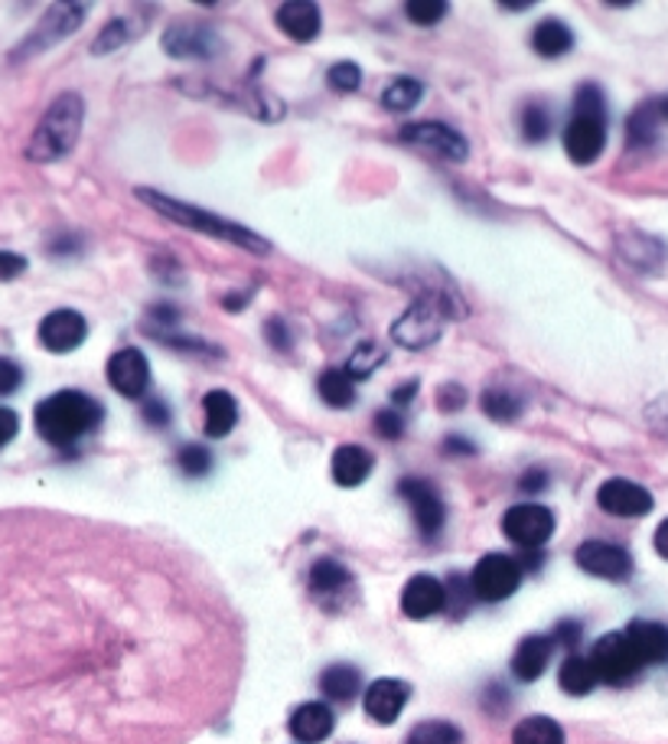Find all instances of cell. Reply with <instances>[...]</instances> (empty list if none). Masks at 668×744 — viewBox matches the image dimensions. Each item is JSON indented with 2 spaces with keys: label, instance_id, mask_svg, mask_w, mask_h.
<instances>
[{
  "label": "cell",
  "instance_id": "45",
  "mask_svg": "<svg viewBox=\"0 0 668 744\" xmlns=\"http://www.w3.org/2000/svg\"><path fill=\"white\" fill-rule=\"evenodd\" d=\"M438 405H441V412H460L466 405V389L456 386V382H450V386H444L438 392Z\"/></svg>",
  "mask_w": 668,
  "mask_h": 744
},
{
  "label": "cell",
  "instance_id": "54",
  "mask_svg": "<svg viewBox=\"0 0 668 744\" xmlns=\"http://www.w3.org/2000/svg\"><path fill=\"white\" fill-rule=\"evenodd\" d=\"M656 552H659L663 558H668V519L656 529Z\"/></svg>",
  "mask_w": 668,
  "mask_h": 744
},
{
  "label": "cell",
  "instance_id": "26",
  "mask_svg": "<svg viewBox=\"0 0 668 744\" xmlns=\"http://www.w3.org/2000/svg\"><path fill=\"white\" fill-rule=\"evenodd\" d=\"M362 689V676L356 666L349 663H336V666H326L323 676H320V693L333 702H349L356 699Z\"/></svg>",
  "mask_w": 668,
  "mask_h": 744
},
{
  "label": "cell",
  "instance_id": "44",
  "mask_svg": "<svg viewBox=\"0 0 668 744\" xmlns=\"http://www.w3.org/2000/svg\"><path fill=\"white\" fill-rule=\"evenodd\" d=\"M646 422H649V428H653L656 435L668 438V395L656 399V402L646 409Z\"/></svg>",
  "mask_w": 668,
  "mask_h": 744
},
{
  "label": "cell",
  "instance_id": "30",
  "mask_svg": "<svg viewBox=\"0 0 668 744\" xmlns=\"http://www.w3.org/2000/svg\"><path fill=\"white\" fill-rule=\"evenodd\" d=\"M558 683H561V689H564L568 696H587L600 680H597V670H594L591 660H584V657H568V660L561 663Z\"/></svg>",
  "mask_w": 668,
  "mask_h": 744
},
{
  "label": "cell",
  "instance_id": "14",
  "mask_svg": "<svg viewBox=\"0 0 668 744\" xmlns=\"http://www.w3.org/2000/svg\"><path fill=\"white\" fill-rule=\"evenodd\" d=\"M88 336V323L79 310H52L39 320V343L49 350V353H72L85 343Z\"/></svg>",
  "mask_w": 668,
  "mask_h": 744
},
{
  "label": "cell",
  "instance_id": "34",
  "mask_svg": "<svg viewBox=\"0 0 668 744\" xmlns=\"http://www.w3.org/2000/svg\"><path fill=\"white\" fill-rule=\"evenodd\" d=\"M421 95H425V85H421L418 79L402 75V79H395V82L382 92V105H385L389 111H411V108L421 102Z\"/></svg>",
  "mask_w": 668,
  "mask_h": 744
},
{
  "label": "cell",
  "instance_id": "13",
  "mask_svg": "<svg viewBox=\"0 0 668 744\" xmlns=\"http://www.w3.org/2000/svg\"><path fill=\"white\" fill-rule=\"evenodd\" d=\"M164 49L174 59H210L219 49V36L206 23L183 20V23H174L164 33Z\"/></svg>",
  "mask_w": 668,
  "mask_h": 744
},
{
  "label": "cell",
  "instance_id": "9",
  "mask_svg": "<svg viewBox=\"0 0 668 744\" xmlns=\"http://www.w3.org/2000/svg\"><path fill=\"white\" fill-rule=\"evenodd\" d=\"M402 141L405 144H415V147H425L444 161H466L469 154V144L466 138L450 128V125H441V121H415V125H405L402 128Z\"/></svg>",
  "mask_w": 668,
  "mask_h": 744
},
{
  "label": "cell",
  "instance_id": "47",
  "mask_svg": "<svg viewBox=\"0 0 668 744\" xmlns=\"http://www.w3.org/2000/svg\"><path fill=\"white\" fill-rule=\"evenodd\" d=\"M551 640H554V647H558V643H561V647H577V643H581V624H577V621H561V624L554 627Z\"/></svg>",
  "mask_w": 668,
  "mask_h": 744
},
{
  "label": "cell",
  "instance_id": "32",
  "mask_svg": "<svg viewBox=\"0 0 668 744\" xmlns=\"http://www.w3.org/2000/svg\"><path fill=\"white\" fill-rule=\"evenodd\" d=\"M512 744H564V729L548 716L522 719L512 732Z\"/></svg>",
  "mask_w": 668,
  "mask_h": 744
},
{
  "label": "cell",
  "instance_id": "35",
  "mask_svg": "<svg viewBox=\"0 0 668 744\" xmlns=\"http://www.w3.org/2000/svg\"><path fill=\"white\" fill-rule=\"evenodd\" d=\"M134 20H124V16H115V20H108L105 23V29L95 36V43H92V52L95 56H105V52H115V49H121L128 39H134L141 29H134L131 26Z\"/></svg>",
  "mask_w": 668,
  "mask_h": 744
},
{
  "label": "cell",
  "instance_id": "52",
  "mask_svg": "<svg viewBox=\"0 0 668 744\" xmlns=\"http://www.w3.org/2000/svg\"><path fill=\"white\" fill-rule=\"evenodd\" d=\"M267 333H271V343H274L277 350H287V346H290L287 327H281V320H271V323H267Z\"/></svg>",
  "mask_w": 668,
  "mask_h": 744
},
{
  "label": "cell",
  "instance_id": "12",
  "mask_svg": "<svg viewBox=\"0 0 668 744\" xmlns=\"http://www.w3.org/2000/svg\"><path fill=\"white\" fill-rule=\"evenodd\" d=\"M577 565L594 575V578H607V581H627L633 575V558L623 545L613 542H600L591 539L577 548Z\"/></svg>",
  "mask_w": 668,
  "mask_h": 744
},
{
  "label": "cell",
  "instance_id": "48",
  "mask_svg": "<svg viewBox=\"0 0 668 744\" xmlns=\"http://www.w3.org/2000/svg\"><path fill=\"white\" fill-rule=\"evenodd\" d=\"M144 422H147V425L164 428V425H170V409H167L160 399H151V402L144 405Z\"/></svg>",
  "mask_w": 668,
  "mask_h": 744
},
{
  "label": "cell",
  "instance_id": "11",
  "mask_svg": "<svg viewBox=\"0 0 668 744\" xmlns=\"http://www.w3.org/2000/svg\"><path fill=\"white\" fill-rule=\"evenodd\" d=\"M398 494H402V499L411 506L415 522H418V532H421L425 539H434V535L444 529L446 519L444 499H441V494H438L425 477H405V481L398 484Z\"/></svg>",
  "mask_w": 668,
  "mask_h": 744
},
{
  "label": "cell",
  "instance_id": "51",
  "mask_svg": "<svg viewBox=\"0 0 668 744\" xmlns=\"http://www.w3.org/2000/svg\"><path fill=\"white\" fill-rule=\"evenodd\" d=\"M444 454H476V445H469V438L450 435L444 441Z\"/></svg>",
  "mask_w": 668,
  "mask_h": 744
},
{
  "label": "cell",
  "instance_id": "8",
  "mask_svg": "<svg viewBox=\"0 0 668 744\" xmlns=\"http://www.w3.org/2000/svg\"><path fill=\"white\" fill-rule=\"evenodd\" d=\"M502 532L522 548V552H535L541 548L551 532H554V512L548 506H538V503H522V506H512L502 519Z\"/></svg>",
  "mask_w": 668,
  "mask_h": 744
},
{
  "label": "cell",
  "instance_id": "25",
  "mask_svg": "<svg viewBox=\"0 0 668 744\" xmlns=\"http://www.w3.org/2000/svg\"><path fill=\"white\" fill-rule=\"evenodd\" d=\"M353 588V575L336 562V558H320L310 568V591L326 601V598H339Z\"/></svg>",
  "mask_w": 668,
  "mask_h": 744
},
{
  "label": "cell",
  "instance_id": "17",
  "mask_svg": "<svg viewBox=\"0 0 668 744\" xmlns=\"http://www.w3.org/2000/svg\"><path fill=\"white\" fill-rule=\"evenodd\" d=\"M446 607V584L438 581L434 575H415L405 591H402V611L411 617V621H425V617H434Z\"/></svg>",
  "mask_w": 668,
  "mask_h": 744
},
{
  "label": "cell",
  "instance_id": "42",
  "mask_svg": "<svg viewBox=\"0 0 668 744\" xmlns=\"http://www.w3.org/2000/svg\"><path fill=\"white\" fill-rule=\"evenodd\" d=\"M375 435H382L385 441H398L405 435V418L395 409L375 412Z\"/></svg>",
  "mask_w": 668,
  "mask_h": 744
},
{
  "label": "cell",
  "instance_id": "40",
  "mask_svg": "<svg viewBox=\"0 0 668 744\" xmlns=\"http://www.w3.org/2000/svg\"><path fill=\"white\" fill-rule=\"evenodd\" d=\"M330 85L336 92H356L362 85V69L356 62H336L330 69Z\"/></svg>",
  "mask_w": 668,
  "mask_h": 744
},
{
  "label": "cell",
  "instance_id": "23",
  "mask_svg": "<svg viewBox=\"0 0 668 744\" xmlns=\"http://www.w3.org/2000/svg\"><path fill=\"white\" fill-rule=\"evenodd\" d=\"M333 732V712L323 702H307L290 716V735L303 744L326 742Z\"/></svg>",
  "mask_w": 668,
  "mask_h": 744
},
{
  "label": "cell",
  "instance_id": "28",
  "mask_svg": "<svg viewBox=\"0 0 668 744\" xmlns=\"http://www.w3.org/2000/svg\"><path fill=\"white\" fill-rule=\"evenodd\" d=\"M203 412H206V435L210 438H225L238 425V402L223 389L206 395Z\"/></svg>",
  "mask_w": 668,
  "mask_h": 744
},
{
  "label": "cell",
  "instance_id": "19",
  "mask_svg": "<svg viewBox=\"0 0 668 744\" xmlns=\"http://www.w3.org/2000/svg\"><path fill=\"white\" fill-rule=\"evenodd\" d=\"M668 121V98H653V102H643L630 121H627V141L633 151L640 147H653L659 141V131Z\"/></svg>",
  "mask_w": 668,
  "mask_h": 744
},
{
  "label": "cell",
  "instance_id": "18",
  "mask_svg": "<svg viewBox=\"0 0 668 744\" xmlns=\"http://www.w3.org/2000/svg\"><path fill=\"white\" fill-rule=\"evenodd\" d=\"M408 696H411L408 683H402V680H375V683L366 689V699H362V702H366V712H369L372 722L392 725V722H398V716L405 712Z\"/></svg>",
  "mask_w": 668,
  "mask_h": 744
},
{
  "label": "cell",
  "instance_id": "37",
  "mask_svg": "<svg viewBox=\"0 0 668 744\" xmlns=\"http://www.w3.org/2000/svg\"><path fill=\"white\" fill-rule=\"evenodd\" d=\"M463 742V735H460V729L456 725H450V722H421V725H415L411 729V735H408V744H460Z\"/></svg>",
  "mask_w": 668,
  "mask_h": 744
},
{
  "label": "cell",
  "instance_id": "39",
  "mask_svg": "<svg viewBox=\"0 0 668 744\" xmlns=\"http://www.w3.org/2000/svg\"><path fill=\"white\" fill-rule=\"evenodd\" d=\"M177 464H180V471H183L187 477H206V474L213 471V454H210L203 445H187V448L180 451Z\"/></svg>",
  "mask_w": 668,
  "mask_h": 744
},
{
  "label": "cell",
  "instance_id": "20",
  "mask_svg": "<svg viewBox=\"0 0 668 744\" xmlns=\"http://www.w3.org/2000/svg\"><path fill=\"white\" fill-rule=\"evenodd\" d=\"M551 653H554V640L551 637H541V634L525 637L518 643L515 657H512V676L522 680V683H535L548 670Z\"/></svg>",
  "mask_w": 668,
  "mask_h": 744
},
{
  "label": "cell",
  "instance_id": "27",
  "mask_svg": "<svg viewBox=\"0 0 668 744\" xmlns=\"http://www.w3.org/2000/svg\"><path fill=\"white\" fill-rule=\"evenodd\" d=\"M532 46H535V52L538 56H545V59H558V56H564L571 46H574V33L568 29V23H561V20H541L535 29H532Z\"/></svg>",
  "mask_w": 668,
  "mask_h": 744
},
{
  "label": "cell",
  "instance_id": "15",
  "mask_svg": "<svg viewBox=\"0 0 668 744\" xmlns=\"http://www.w3.org/2000/svg\"><path fill=\"white\" fill-rule=\"evenodd\" d=\"M108 382L118 395L124 399H141L151 386V366H147V356L134 346L128 350H118L111 359H108Z\"/></svg>",
  "mask_w": 668,
  "mask_h": 744
},
{
  "label": "cell",
  "instance_id": "1",
  "mask_svg": "<svg viewBox=\"0 0 668 744\" xmlns=\"http://www.w3.org/2000/svg\"><path fill=\"white\" fill-rule=\"evenodd\" d=\"M33 422H36V432H39V438L46 445H52V448H72L75 441H82L88 432L98 428L102 405L95 399L82 395V392L65 389V392H56V395L43 399L36 405Z\"/></svg>",
  "mask_w": 668,
  "mask_h": 744
},
{
  "label": "cell",
  "instance_id": "22",
  "mask_svg": "<svg viewBox=\"0 0 668 744\" xmlns=\"http://www.w3.org/2000/svg\"><path fill=\"white\" fill-rule=\"evenodd\" d=\"M320 23H323V20H320V7H317V3L290 0V3H284V7H277V26H281L290 39H297V43L317 39Z\"/></svg>",
  "mask_w": 668,
  "mask_h": 744
},
{
  "label": "cell",
  "instance_id": "53",
  "mask_svg": "<svg viewBox=\"0 0 668 744\" xmlns=\"http://www.w3.org/2000/svg\"><path fill=\"white\" fill-rule=\"evenodd\" d=\"M415 395H418V382H402V386L392 392V402H395V405H408Z\"/></svg>",
  "mask_w": 668,
  "mask_h": 744
},
{
  "label": "cell",
  "instance_id": "4",
  "mask_svg": "<svg viewBox=\"0 0 668 744\" xmlns=\"http://www.w3.org/2000/svg\"><path fill=\"white\" fill-rule=\"evenodd\" d=\"M138 197H141L144 203H151L160 216H167V220H174V223H180V226H187V229H196V233H203V236H216V239H223V243H235V246L248 248V251H258V255H264V251L271 248L258 233H251V229H244V226H238V223L219 220V216L206 213L203 206H190V203H180V200H170V197L151 193V190H138Z\"/></svg>",
  "mask_w": 668,
  "mask_h": 744
},
{
  "label": "cell",
  "instance_id": "2",
  "mask_svg": "<svg viewBox=\"0 0 668 744\" xmlns=\"http://www.w3.org/2000/svg\"><path fill=\"white\" fill-rule=\"evenodd\" d=\"M82 118H85V105L75 92H65L59 95L46 115L39 118L29 144H26V157L29 161H39V164H49V161H59L65 157L75 141H79V131H82Z\"/></svg>",
  "mask_w": 668,
  "mask_h": 744
},
{
  "label": "cell",
  "instance_id": "5",
  "mask_svg": "<svg viewBox=\"0 0 668 744\" xmlns=\"http://www.w3.org/2000/svg\"><path fill=\"white\" fill-rule=\"evenodd\" d=\"M446 317H450V310H446L444 294L428 291L395 320L392 340L405 350H425L441 340Z\"/></svg>",
  "mask_w": 668,
  "mask_h": 744
},
{
  "label": "cell",
  "instance_id": "41",
  "mask_svg": "<svg viewBox=\"0 0 668 744\" xmlns=\"http://www.w3.org/2000/svg\"><path fill=\"white\" fill-rule=\"evenodd\" d=\"M405 10H408V16H411L415 23L434 26V23H441V16L446 13V3H441V0H411Z\"/></svg>",
  "mask_w": 668,
  "mask_h": 744
},
{
  "label": "cell",
  "instance_id": "24",
  "mask_svg": "<svg viewBox=\"0 0 668 744\" xmlns=\"http://www.w3.org/2000/svg\"><path fill=\"white\" fill-rule=\"evenodd\" d=\"M372 468H375V458L359 445H343L333 454V481L339 487H359L362 481H369Z\"/></svg>",
  "mask_w": 668,
  "mask_h": 744
},
{
  "label": "cell",
  "instance_id": "36",
  "mask_svg": "<svg viewBox=\"0 0 668 744\" xmlns=\"http://www.w3.org/2000/svg\"><path fill=\"white\" fill-rule=\"evenodd\" d=\"M548 134H551V115H548V108L538 105V102H528L522 108V138L528 144H541Z\"/></svg>",
  "mask_w": 668,
  "mask_h": 744
},
{
  "label": "cell",
  "instance_id": "6",
  "mask_svg": "<svg viewBox=\"0 0 668 744\" xmlns=\"http://www.w3.org/2000/svg\"><path fill=\"white\" fill-rule=\"evenodd\" d=\"M522 581V568L512 555H502V552H492V555H482L469 575V584H473V594L479 601H505L515 594Z\"/></svg>",
  "mask_w": 668,
  "mask_h": 744
},
{
  "label": "cell",
  "instance_id": "43",
  "mask_svg": "<svg viewBox=\"0 0 668 744\" xmlns=\"http://www.w3.org/2000/svg\"><path fill=\"white\" fill-rule=\"evenodd\" d=\"M20 386H23V369L13 359L0 356V395H13Z\"/></svg>",
  "mask_w": 668,
  "mask_h": 744
},
{
  "label": "cell",
  "instance_id": "16",
  "mask_svg": "<svg viewBox=\"0 0 668 744\" xmlns=\"http://www.w3.org/2000/svg\"><path fill=\"white\" fill-rule=\"evenodd\" d=\"M597 503H600V509L610 512V516H627V519H633V516H646V512L653 509V494H649L646 487L633 484V481L613 477V481H607V484L597 491Z\"/></svg>",
  "mask_w": 668,
  "mask_h": 744
},
{
  "label": "cell",
  "instance_id": "3",
  "mask_svg": "<svg viewBox=\"0 0 668 744\" xmlns=\"http://www.w3.org/2000/svg\"><path fill=\"white\" fill-rule=\"evenodd\" d=\"M607 147V102L597 85H581L574 95V115L564 128V151L574 164H594Z\"/></svg>",
  "mask_w": 668,
  "mask_h": 744
},
{
  "label": "cell",
  "instance_id": "10",
  "mask_svg": "<svg viewBox=\"0 0 668 744\" xmlns=\"http://www.w3.org/2000/svg\"><path fill=\"white\" fill-rule=\"evenodd\" d=\"M88 13L85 3H56L49 7V13L43 16V23L29 33L26 43H20V56H29V52H43L49 49L52 43L65 39L69 33H75L82 26V16Z\"/></svg>",
  "mask_w": 668,
  "mask_h": 744
},
{
  "label": "cell",
  "instance_id": "33",
  "mask_svg": "<svg viewBox=\"0 0 668 744\" xmlns=\"http://www.w3.org/2000/svg\"><path fill=\"white\" fill-rule=\"evenodd\" d=\"M620 248L627 255V261L640 264V268H659L663 258H666V246L653 236H630V239H620Z\"/></svg>",
  "mask_w": 668,
  "mask_h": 744
},
{
  "label": "cell",
  "instance_id": "50",
  "mask_svg": "<svg viewBox=\"0 0 668 744\" xmlns=\"http://www.w3.org/2000/svg\"><path fill=\"white\" fill-rule=\"evenodd\" d=\"M16 428H20V418H16L10 409H0V448H3L7 441H13Z\"/></svg>",
  "mask_w": 668,
  "mask_h": 744
},
{
  "label": "cell",
  "instance_id": "49",
  "mask_svg": "<svg viewBox=\"0 0 668 744\" xmlns=\"http://www.w3.org/2000/svg\"><path fill=\"white\" fill-rule=\"evenodd\" d=\"M518 487H522L525 494H541V491L548 487V474H545L541 468H532L528 474H522Z\"/></svg>",
  "mask_w": 668,
  "mask_h": 744
},
{
  "label": "cell",
  "instance_id": "38",
  "mask_svg": "<svg viewBox=\"0 0 668 744\" xmlns=\"http://www.w3.org/2000/svg\"><path fill=\"white\" fill-rule=\"evenodd\" d=\"M382 363H385V350H382L379 343H362V346L349 356L346 373H349L353 379H369Z\"/></svg>",
  "mask_w": 668,
  "mask_h": 744
},
{
  "label": "cell",
  "instance_id": "21",
  "mask_svg": "<svg viewBox=\"0 0 668 744\" xmlns=\"http://www.w3.org/2000/svg\"><path fill=\"white\" fill-rule=\"evenodd\" d=\"M627 640L633 643L636 657L643 666L653 663H666L668 660V627L656 624V621H633L627 627Z\"/></svg>",
  "mask_w": 668,
  "mask_h": 744
},
{
  "label": "cell",
  "instance_id": "31",
  "mask_svg": "<svg viewBox=\"0 0 668 744\" xmlns=\"http://www.w3.org/2000/svg\"><path fill=\"white\" fill-rule=\"evenodd\" d=\"M317 392H320V399H323L330 409H349V405L356 402L353 376L343 373V369H326V373L317 379Z\"/></svg>",
  "mask_w": 668,
  "mask_h": 744
},
{
  "label": "cell",
  "instance_id": "29",
  "mask_svg": "<svg viewBox=\"0 0 668 744\" xmlns=\"http://www.w3.org/2000/svg\"><path fill=\"white\" fill-rule=\"evenodd\" d=\"M482 412L492 422H512L525 412V392L512 386H489L482 392Z\"/></svg>",
  "mask_w": 668,
  "mask_h": 744
},
{
  "label": "cell",
  "instance_id": "7",
  "mask_svg": "<svg viewBox=\"0 0 668 744\" xmlns=\"http://www.w3.org/2000/svg\"><path fill=\"white\" fill-rule=\"evenodd\" d=\"M591 663L597 670V680L600 683H610V686H623V683H630L643 670V663H640L633 643L627 640V634H607V637H600L594 643V650H591Z\"/></svg>",
  "mask_w": 668,
  "mask_h": 744
},
{
  "label": "cell",
  "instance_id": "46",
  "mask_svg": "<svg viewBox=\"0 0 668 744\" xmlns=\"http://www.w3.org/2000/svg\"><path fill=\"white\" fill-rule=\"evenodd\" d=\"M26 271V258L16 251H0V281H13Z\"/></svg>",
  "mask_w": 668,
  "mask_h": 744
}]
</instances>
